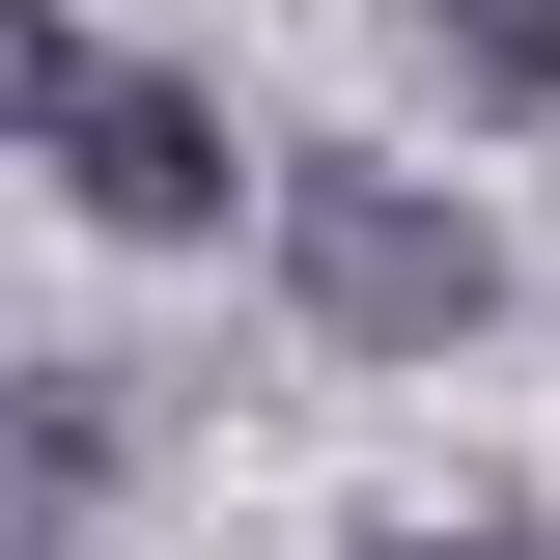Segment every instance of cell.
<instances>
[{
    "label": "cell",
    "instance_id": "obj_1",
    "mask_svg": "<svg viewBox=\"0 0 560 560\" xmlns=\"http://www.w3.org/2000/svg\"><path fill=\"white\" fill-rule=\"evenodd\" d=\"M253 197H280V308L337 364H448L504 308V224L448 197V168H253Z\"/></svg>",
    "mask_w": 560,
    "mask_h": 560
},
{
    "label": "cell",
    "instance_id": "obj_2",
    "mask_svg": "<svg viewBox=\"0 0 560 560\" xmlns=\"http://www.w3.org/2000/svg\"><path fill=\"white\" fill-rule=\"evenodd\" d=\"M28 113H57V197H84V224H140V253H197V224H224V113H197V84L28 28Z\"/></svg>",
    "mask_w": 560,
    "mask_h": 560
},
{
    "label": "cell",
    "instance_id": "obj_3",
    "mask_svg": "<svg viewBox=\"0 0 560 560\" xmlns=\"http://www.w3.org/2000/svg\"><path fill=\"white\" fill-rule=\"evenodd\" d=\"M448 57H477V113H560V0H448Z\"/></svg>",
    "mask_w": 560,
    "mask_h": 560
},
{
    "label": "cell",
    "instance_id": "obj_4",
    "mask_svg": "<svg viewBox=\"0 0 560 560\" xmlns=\"http://www.w3.org/2000/svg\"><path fill=\"white\" fill-rule=\"evenodd\" d=\"M364 560H533V533H364Z\"/></svg>",
    "mask_w": 560,
    "mask_h": 560
}]
</instances>
